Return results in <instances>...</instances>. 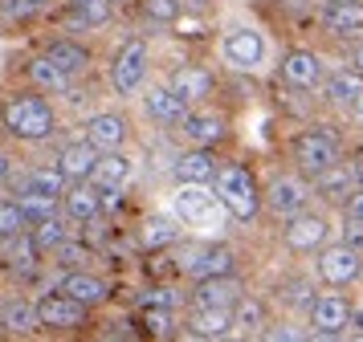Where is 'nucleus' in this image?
<instances>
[{
    "instance_id": "44",
    "label": "nucleus",
    "mask_w": 363,
    "mask_h": 342,
    "mask_svg": "<svg viewBox=\"0 0 363 342\" xmlns=\"http://www.w3.org/2000/svg\"><path fill=\"white\" fill-rule=\"evenodd\" d=\"M343 232H347L343 241L355 244V249L363 253V216H347V228H343Z\"/></svg>"
},
{
    "instance_id": "5",
    "label": "nucleus",
    "mask_w": 363,
    "mask_h": 342,
    "mask_svg": "<svg viewBox=\"0 0 363 342\" xmlns=\"http://www.w3.org/2000/svg\"><path fill=\"white\" fill-rule=\"evenodd\" d=\"M294 163L306 171V176L327 171V167H335V163H339V139H335L327 127L302 130V135L294 139Z\"/></svg>"
},
{
    "instance_id": "51",
    "label": "nucleus",
    "mask_w": 363,
    "mask_h": 342,
    "mask_svg": "<svg viewBox=\"0 0 363 342\" xmlns=\"http://www.w3.org/2000/svg\"><path fill=\"white\" fill-rule=\"evenodd\" d=\"M351 322L359 326V334H363V309H359V314H355V318H351Z\"/></svg>"
},
{
    "instance_id": "20",
    "label": "nucleus",
    "mask_w": 363,
    "mask_h": 342,
    "mask_svg": "<svg viewBox=\"0 0 363 342\" xmlns=\"http://www.w3.org/2000/svg\"><path fill=\"white\" fill-rule=\"evenodd\" d=\"M237 297H241V285L233 281V273H225V277H200L196 293H192V302H196V306H213V309H233V306H237Z\"/></svg>"
},
{
    "instance_id": "41",
    "label": "nucleus",
    "mask_w": 363,
    "mask_h": 342,
    "mask_svg": "<svg viewBox=\"0 0 363 342\" xmlns=\"http://www.w3.org/2000/svg\"><path fill=\"white\" fill-rule=\"evenodd\" d=\"M86 261H90V253H86L82 244L66 241L62 249H57V265H66V269H78V265H86Z\"/></svg>"
},
{
    "instance_id": "39",
    "label": "nucleus",
    "mask_w": 363,
    "mask_h": 342,
    "mask_svg": "<svg viewBox=\"0 0 363 342\" xmlns=\"http://www.w3.org/2000/svg\"><path fill=\"white\" fill-rule=\"evenodd\" d=\"M281 293H286V302H290V306H306V309L314 306V285L306 281V277L286 281V285H281Z\"/></svg>"
},
{
    "instance_id": "14",
    "label": "nucleus",
    "mask_w": 363,
    "mask_h": 342,
    "mask_svg": "<svg viewBox=\"0 0 363 342\" xmlns=\"http://www.w3.org/2000/svg\"><path fill=\"white\" fill-rule=\"evenodd\" d=\"M82 130H86V139L99 147V151H123V143L131 139V122H127L123 114H111V110L106 114H90Z\"/></svg>"
},
{
    "instance_id": "1",
    "label": "nucleus",
    "mask_w": 363,
    "mask_h": 342,
    "mask_svg": "<svg viewBox=\"0 0 363 342\" xmlns=\"http://www.w3.org/2000/svg\"><path fill=\"white\" fill-rule=\"evenodd\" d=\"M4 130L21 143H45L57 130V114L45 98L37 94H13L4 102Z\"/></svg>"
},
{
    "instance_id": "49",
    "label": "nucleus",
    "mask_w": 363,
    "mask_h": 342,
    "mask_svg": "<svg viewBox=\"0 0 363 342\" xmlns=\"http://www.w3.org/2000/svg\"><path fill=\"white\" fill-rule=\"evenodd\" d=\"M351 171H355V183H363V159L355 163V167H351Z\"/></svg>"
},
{
    "instance_id": "48",
    "label": "nucleus",
    "mask_w": 363,
    "mask_h": 342,
    "mask_svg": "<svg viewBox=\"0 0 363 342\" xmlns=\"http://www.w3.org/2000/svg\"><path fill=\"white\" fill-rule=\"evenodd\" d=\"M351 110H355V118H359V122H363V94L355 98V106H351Z\"/></svg>"
},
{
    "instance_id": "34",
    "label": "nucleus",
    "mask_w": 363,
    "mask_h": 342,
    "mask_svg": "<svg viewBox=\"0 0 363 342\" xmlns=\"http://www.w3.org/2000/svg\"><path fill=\"white\" fill-rule=\"evenodd\" d=\"M233 326L237 330H245V334H257L265 326V302L262 297H237V306H233Z\"/></svg>"
},
{
    "instance_id": "29",
    "label": "nucleus",
    "mask_w": 363,
    "mask_h": 342,
    "mask_svg": "<svg viewBox=\"0 0 363 342\" xmlns=\"http://www.w3.org/2000/svg\"><path fill=\"white\" fill-rule=\"evenodd\" d=\"M45 57H50L53 65H62L69 78H78V74L90 69V49L78 45V41H53V45L45 49Z\"/></svg>"
},
{
    "instance_id": "8",
    "label": "nucleus",
    "mask_w": 363,
    "mask_h": 342,
    "mask_svg": "<svg viewBox=\"0 0 363 342\" xmlns=\"http://www.w3.org/2000/svg\"><path fill=\"white\" fill-rule=\"evenodd\" d=\"M233 265H237V257H233L229 244H192L180 261V269L196 281L200 277H225L233 273Z\"/></svg>"
},
{
    "instance_id": "30",
    "label": "nucleus",
    "mask_w": 363,
    "mask_h": 342,
    "mask_svg": "<svg viewBox=\"0 0 363 342\" xmlns=\"http://www.w3.org/2000/svg\"><path fill=\"white\" fill-rule=\"evenodd\" d=\"M131 179V159L123 151H102L99 167H94V183L99 188H123Z\"/></svg>"
},
{
    "instance_id": "13",
    "label": "nucleus",
    "mask_w": 363,
    "mask_h": 342,
    "mask_svg": "<svg viewBox=\"0 0 363 342\" xmlns=\"http://www.w3.org/2000/svg\"><path fill=\"white\" fill-rule=\"evenodd\" d=\"M318 21L330 37H363V0H327Z\"/></svg>"
},
{
    "instance_id": "22",
    "label": "nucleus",
    "mask_w": 363,
    "mask_h": 342,
    "mask_svg": "<svg viewBox=\"0 0 363 342\" xmlns=\"http://www.w3.org/2000/svg\"><path fill=\"white\" fill-rule=\"evenodd\" d=\"M359 183H355V171L351 167H327V171H318L314 176V195H323L327 204H347V195L355 192Z\"/></svg>"
},
{
    "instance_id": "25",
    "label": "nucleus",
    "mask_w": 363,
    "mask_h": 342,
    "mask_svg": "<svg viewBox=\"0 0 363 342\" xmlns=\"http://www.w3.org/2000/svg\"><path fill=\"white\" fill-rule=\"evenodd\" d=\"M188 330L196 338H225L233 334V309H213V306H196L188 318Z\"/></svg>"
},
{
    "instance_id": "40",
    "label": "nucleus",
    "mask_w": 363,
    "mask_h": 342,
    "mask_svg": "<svg viewBox=\"0 0 363 342\" xmlns=\"http://www.w3.org/2000/svg\"><path fill=\"white\" fill-rule=\"evenodd\" d=\"M143 322H147V330L160 334V338L172 334V314H167V306H147V318H143Z\"/></svg>"
},
{
    "instance_id": "11",
    "label": "nucleus",
    "mask_w": 363,
    "mask_h": 342,
    "mask_svg": "<svg viewBox=\"0 0 363 342\" xmlns=\"http://www.w3.org/2000/svg\"><path fill=\"white\" fill-rule=\"evenodd\" d=\"M351 306H347V297L339 293H323V297H314L311 306V326L314 334H323V338H335V334H343L347 326H351Z\"/></svg>"
},
{
    "instance_id": "9",
    "label": "nucleus",
    "mask_w": 363,
    "mask_h": 342,
    "mask_svg": "<svg viewBox=\"0 0 363 342\" xmlns=\"http://www.w3.org/2000/svg\"><path fill=\"white\" fill-rule=\"evenodd\" d=\"M281 236H286V249H294V253H314V249L327 244L330 224H327V216L298 212V216H290V224L281 228Z\"/></svg>"
},
{
    "instance_id": "47",
    "label": "nucleus",
    "mask_w": 363,
    "mask_h": 342,
    "mask_svg": "<svg viewBox=\"0 0 363 342\" xmlns=\"http://www.w3.org/2000/svg\"><path fill=\"white\" fill-rule=\"evenodd\" d=\"M13 176V163H9V155H4V151H0V179H9Z\"/></svg>"
},
{
    "instance_id": "27",
    "label": "nucleus",
    "mask_w": 363,
    "mask_h": 342,
    "mask_svg": "<svg viewBox=\"0 0 363 342\" xmlns=\"http://www.w3.org/2000/svg\"><path fill=\"white\" fill-rule=\"evenodd\" d=\"M29 78H33V86H37V90H45V94H66L69 81H74L66 69H62V65H53L45 53L29 62Z\"/></svg>"
},
{
    "instance_id": "15",
    "label": "nucleus",
    "mask_w": 363,
    "mask_h": 342,
    "mask_svg": "<svg viewBox=\"0 0 363 342\" xmlns=\"http://www.w3.org/2000/svg\"><path fill=\"white\" fill-rule=\"evenodd\" d=\"M180 127H184V139H192L196 147H216L229 135V118L216 110H184Z\"/></svg>"
},
{
    "instance_id": "3",
    "label": "nucleus",
    "mask_w": 363,
    "mask_h": 342,
    "mask_svg": "<svg viewBox=\"0 0 363 342\" xmlns=\"http://www.w3.org/2000/svg\"><path fill=\"white\" fill-rule=\"evenodd\" d=\"M216 195L229 208V220L249 224L262 212V192H257V183H253V176H249L245 167H220L216 171Z\"/></svg>"
},
{
    "instance_id": "17",
    "label": "nucleus",
    "mask_w": 363,
    "mask_h": 342,
    "mask_svg": "<svg viewBox=\"0 0 363 342\" xmlns=\"http://www.w3.org/2000/svg\"><path fill=\"white\" fill-rule=\"evenodd\" d=\"M99 155H102V151L82 135L78 143H66L62 151H57V167H62V176H66V179H94Z\"/></svg>"
},
{
    "instance_id": "42",
    "label": "nucleus",
    "mask_w": 363,
    "mask_h": 342,
    "mask_svg": "<svg viewBox=\"0 0 363 342\" xmlns=\"http://www.w3.org/2000/svg\"><path fill=\"white\" fill-rule=\"evenodd\" d=\"M147 13L155 21H176L180 16V0H147Z\"/></svg>"
},
{
    "instance_id": "7",
    "label": "nucleus",
    "mask_w": 363,
    "mask_h": 342,
    "mask_svg": "<svg viewBox=\"0 0 363 342\" xmlns=\"http://www.w3.org/2000/svg\"><path fill=\"white\" fill-rule=\"evenodd\" d=\"M86 309L90 306H82L78 297H69L62 290H50L37 302V322H41V330H78L86 322Z\"/></svg>"
},
{
    "instance_id": "10",
    "label": "nucleus",
    "mask_w": 363,
    "mask_h": 342,
    "mask_svg": "<svg viewBox=\"0 0 363 342\" xmlns=\"http://www.w3.org/2000/svg\"><path fill=\"white\" fill-rule=\"evenodd\" d=\"M225 62L233 65V69H253V65H262L265 57V37L257 29H249V25H241V29L225 33Z\"/></svg>"
},
{
    "instance_id": "19",
    "label": "nucleus",
    "mask_w": 363,
    "mask_h": 342,
    "mask_svg": "<svg viewBox=\"0 0 363 342\" xmlns=\"http://www.w3.org/2000/svg\"><path fill=\"white\" fill-rule=\"evenodd\" d=\"M62 204L74 220H94L102 212V188L94 179H69L66 195H62Z\"/></svg>"
},
{
    "instance_id": "52",
    "label": "nucleus",
    "mask_w": 363,
    "mask_h": 342,
    "mask_svg": "<svg viewBox=\"0 0 363 342\" xmlns=\"http://www.w3.org/2000/svg\"><path fill=\"white\" fill-rule=\"evenodd\" d=\"M111 4H118V0H111Z\"/></svg>"
},
{
    "instance_id": "45",
    "label": "nucleus",
    "mask_w": 363,
    "mask_h": 342,
    "mask_svg": "<svg viewBox=\"0 0 363 342\" xmlns=\"http://www.w3.org/2000/svg\"><path fill=\"white\" fill-rule=\"evenodd\" d=\"M343 208H347V216H363V183H359V188H355L351 195H347Z\"/></svg>"
},
{
    "instance_id": "38",
    "label": "nucleus",
    "mask_w": 363,
    "mask_h": 342,
    "mask_svg": "<svg viewBox=\"0 0 363 342\" xmlns=\"http://www.w3.org/2000/svg\"><path fill=\"white\" fill-rule=\"evenodd\" d=\"M37 253H41V249H37L33 232H29V236H25V232H17V236H13V265H17V269H33Z\"/></svg>"
},
{
    "instance_id": "23",
    "label": "nucleus",
    "mask_w": 363,
    "mask_h": 342,
    "mask_svg": "<svg viewBox=\"0 0 363 342\" xmlns=\"http://www.w3.org/2000/svg\"><path fill=\"white\" fill-rule=\"evenodd\" d=\"M21 192H33V195H50V200H62L69 188V179L62 176V167L53 163V167H33V171H25L17 179Z\"/></svg>"
},
{
    "instance_id": "26",
    "label": "nucleus",
    "mask_w": 363,
    "mask_h": 342,
    "mask_svg": "<svg viewBox=\"0 0 363 342\" xmlns=\"http://www.w3.org/2000/svg\"><path fill=\"white\" fill-rule=\"evenodd\" d=\"M0 330H4V334H33V330H41V322H37V306L33 302H25V297L4 302V309H0Z\"/></svg>"
},
{
    "instance_id": "6",
    "label": "nucleus",
    "mask_w": 363,
    "mask_h": 342,
    "mask_svg": "<svg viewBox=\"0 0 363 342\" xmlns=\"http://www.w3.org/2000/svg\"><path fill=\"white\" fill-rule=\"evenodd\" d=\"M318 277L327 281V285H351V281H359L363 277V253L355 244H330L318 253Z\"/></svg>"
},
{
    "instance_id": "32",
    "label": "nucleus",
    "mask_w": 363,
    "mask_h": 342,
    "mask_svg": "<svg viewBox=\"0 0 363 342\" xmlns=\"http://www.w3.org/2000/svg\"><path fill=\"white\" fill-rule=\"evenodd\" d=\"M139 241H143V249H167V244L180 241V220L176 216H151Z\"/></svg>"
},
{
    "instance_id": "46",
    "label": "nucleus",
    "mask_w": 363,
    "mask_h": 342,
    "mask_svg": "<svg viewBox=\"0 0 363 342\" xmlns=\"http://www.w3.org/2000/svg\"><path fill=\"white\" fill-rule=\"evenodd\" d=\"M147 306H172L167 290H151V293H143V309H147Z\"/></svg>"
},
{
    "instance_id": "12",
    "label": "nucleus",
    "mask_w": 363,
    "mask_h": 342,
    "mask_svg": "<svg viewBox=\"0 0 363 342\" xmlns=\"http://www.w3.org/2000/svg\"><path fill=\"white\" fill-rule=\"evenodd\" d=\"M265 204H269V212H278V216H298V212H306V204H311V188L302 183L298 176H278L274 183H269V192H265Z\"/></svg>"
},
{
    "instance_id": "18",
    "label": "nucleus",
    "mask_w": 363,
    "mask_h": 342,
    "mask_svg": "<svg viewBox=\"0 0 363 342\" xmlns=\"http://www.w3.org/2000/svg\"><path fill=\"white\" fill-rule=\"evenodd\" d=\"M167 90L180 98L184 106H192V102H200V98L213 94V74L200 69V65H180V69L167 78Z\"/></svg>"
},
{
    "instance_id": "37",
    "label": "nucleus",
    "mask_w": 363,
    "mask_h": 342,
    "mask_svg": "<svg viewBox=\"0 0 363 342\" xmlns=\"http://www.w3.org/2000/svg\"><path fill=\"white\" fill-rule=\"evenodd\" d=\"M25 228H29V220H25L17 200H0V241H13Z\"/></svg>"
},
{
    "instance_id": "28",
    "label": "nucleus",
    "mask_w": 363,
    "mask_h": 342,
    "mask_svg": "<svg viewBox=\"0 0 363 342\" xmlns=\"http://www.w3.org/2000/svg\"><path fill=\"white\" fill-rule=\"evenodd\" d=\"M143 106H147V114L155 118V122H180L184 110H188L180 98L167 90V86H151L147 94H143Z\"/></svg>"
},
{
    "instance_id": "43",
    "label": "nucleus",
    "mask_w": 363,
    "mask_h": 342,
    "mask_svg": "<svg viewBox=\"0 0 363 342\" xmlns=\"http://www.w3.org/2000/svg\"><path fill=\"white\" fill-rule=\"evenodd\" d=\"M269 342H298L306 338V330H294V326H274V330H262Z\"/></svg>"
},
{
    "instance_id": "33",
    "label": "nucleus",
    "mask_w": 363,
    "mask_h": 342,
    "mask_svg": "<svg viewBox=\"0 0 363 342\" xmlns=\"http://www.w3.org/2000/svg\"><path fill=\"white\" fill-rule=\"evenodd\" d=\"M111 21V0H69V25L99 29Z\"/></svg>"
},
{
    "instance_id": "36",
    "label": "nucleus",
    "mask_w": 363,
    "mask_h": 342,
    "mask_svg": "<svg viewBox=\"0 0 363 342\" xmlns=\"http://www.w3.org/2000/svg\"><path fill=\"white\" fill-rule=\"evenodd\" d=\"M21 212H25V220H29V228L41 224V220H50V216H57V200H50V195H33V192H21Z\"/></svg>"
},
{
    "instance_id": "16",
    "label": "nucleus",
    "mask_w": 363,
    "mask_h": 342,
    "mask_svg": "<svg viewBox=\"0 0 363 342\" xmlns=\"http://www.w3.org/2000/svg\"><path fill=\"white\" fill-rule=\"evenodd\" d=\"M281 78L290 86H298V90H314L323 81V57L311 53V49H290L281 57Z\"/></svg>"
},
{
    "instance_id": "35",
    "label": "nucleus",
    "mask_w": 363,
    "mask_h": 342,
    "mask_svg": "<svg viewBox=\"0 0 363 342\" xmlns=\"http://www.w3.org/2000/svg\"><path fill=\"white\" fill-rule=\"evenodd\" d=\"M33 241L41 253H57L62 244L69 241V228L57 220V216H50V220H41V224H33Z\"/></svg>"
},
{
    "instance_id": "4",
    "label": "nucleus",
    "mask_w": 363,
    "mask_h": 342,
    "mask_svg": "<svg viewBox=\"0 0 363 342\" xmlns=\"http://www.w3.org/2000/svg\"><path fill=\"white\" fill-rule=\"evenodd\" d=\"M147 65H151L147 41L143 37H127L115 49V57H111V86H115L118 94H135L147 81Z\"/></svg>"
},
{
    "instance_id": "50",
    "label": "nucleus",
    "mask_w": 363,
    "mask_h": 342,
    "mask_svg": "<svg viewBox=\"0 0 363 342\" xmlns=\"http://www.w3.org/2000/svg\"><path fill=\"white\" fill-rule=\"evenodd\" d=\"M355 69H359V74H363V45L355 49Z\"/></svg>"
},
{
    "instance_id": "2",
    "label": "nucleus",
    "mask_w": 363,
    "mask_h": 342,
    "mask_svg": "<svg viewBox=\"0 0 363 342\" xmlns=\"http://www.w3.org/2000/svg\"><path fill=\"white\" fill-rule=\"evenodd\" d=\"M172 216L180 220L184 228H225L229 220V208L220 204V195L208 188V183H180L176 195H172Z\"/></svg>"
},
{
    "instance_id": "24",
    "label": "nucleus",
    "mask_w": 363,
    "mask_h": 342,
    "mask_svg": "<svg viewBox=\"0 0 363 342\" xmlns=\"http://www.w3.org/2000/svg\"><path fill=\"white\" fill-rule=\"evenodd\" d=\"M57 290L69 293V297H78L82 306H102L106 302V281L94 273H86V269H74V273H66L62 281H57Z\"/></svg>"
},
{
    "instance_id": "21",
    "label": "nucleus",
    "mask_w": 363,
    "mask_h": 342,
    "mask_svg": "<svg viewBox=\"0 0 363 342\" xmlns=\"http://www.w3.org/2000/svg\"><path fill=\"white\" fill-rule=\"evenodd\" d=\"M216 155L208 147H196V151H184L180 159H176V179L180 183H213L216 179Z\"/></svg>"
},
{
    "instance_id": "31",
    "label": "nucleus",
    "mask_w": 363,
    "mask_h": 342,
    "mask_svg": "<svg viewBox=\"0 0 363 342\" xmlns=\"http://www.w3.org/2000/svg\"><path fill=\"white\" fill-rule=\"evenodd\" d=\"M363 94V74L359 69H339V74H330L327 81V98L330 102H339V106H355V98Z\"/></svg>"
}]
</instances>
